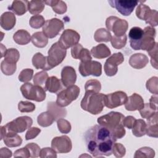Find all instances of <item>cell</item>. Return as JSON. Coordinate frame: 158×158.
Listing matches in <instances>:
<instances>
[{"label":"cell","mask_w":158,"mask_h":158,"mask_svg":"<svg viewBox=\"0 0 158 158\" xmlns=\"http://www.w3.org/2000/svg\"><path fill=\"white\" fill-rule=\"evenodd\" d=\"M87 151L94 157L109 156L117 139L107 128L99 125L90 127L84 135Z\"/></svg>","instance_id":"1"},{"label":"cell","mask_w":158,"mask_h":158,"mask_svg":"<svg viewBox=\"0 0 158 158\" xmlns=\"http://www.w3.org/2000/svg\"><path fill=\"white\" fill-rule=\"evenodd\" d=\"M124 117L122 113L113 111L99 117L97 122L100 125L109 129L117 139L122 138L125 135L126 131L122 124Z\"/></svg>","instance_id":"2"},{"label":"cell","mask_w":158,"mask_h":158,"mask_svg":"<svg viewBox=\"0 0 158 158\" xmlns=\"http://www.w3.org/2000/svg\"><path fill=\"white\" fill-rule=\"evenodd\" d=\"M105 94L93 91H86L83 96L80 106L83 110H86L93 115L101 113L104 105Z\"/></svg>","instance_id":"3"},{"label":"cell","mask_w":158,"mask_h":158,"mask_svg":"<svg viewBox=\"0 0 158 158\" xmlns=\"http://www.w3.org/2000/svg\"><path fill=\"white\" fill-rule=\"evenodd\" d=\"M33 124V120L28 116H21L7 123L4 126L0 127L1 139H3L4 135L7 132L22 133L27 129L30 128Z\"/></svg>","instance_id":"4"},{"label":"cell","mask_w":158,"mask_h":158,"mask_svg":"<svg viewBox=\"0 0 158 158\" xmlns=\"http://www.w3.org/2000/svg\"><path fill=\"white\" fill-rule=\"evenodd\" d=\"M20 91L23 96L27 99L42 102L46 98L45 89L38 85H33L30 83H25L20 87Z\"/></svg>","instance_id":"5"},{"label":"cell","mask_w":158,"mask_h":158,"mask_svg":"<svg viewBox=\"0 0 158 158\" xmlns=\"http://www.w3.org/2000/svg\"><path fill=\"white\" fill-rule=\"evenodd\" d=\"M80 88L75 85L67 87L60 91L57 95L56 103L58 106L64 107L77 99L80 94Z\"/></svg>","instance_id":"6"},{"label":"cell","mask_w":158,"mask_h":158,"mask_svg":"<svg viewBox=\"0 0 158 158\" xmlns=\"http://www.w3.org/2000/svg\"><path fill=\"white\" fill-rule=\"evenodd\" d=\"M48 54V62L49 65L52 69L57 66L64 60L67 54V49L57 41L51 46Z\"/></svg>","instance_id":"7"},{"label":"cell","mask_w":158,"mask_h":158,"mask_svg":"<svg viewBox=\"0 0 158 158\" xmlns=\"http://www.w3.org/2000/svg\"><path fill=\"white\" fill-rule=\"evenodd\" d=\"M106 26L107 30L112 31L115 36H120L125 34L128 28V23L124 19L110 16L106 20Z\"/></svg>","instance_id":"8"},{"label":"cell","mask_w":158,"mask_h":158,"mask_svg":"<svg viewBox=\"0 0 158 158\" xmlns=\"http://www.w3.org/2000/svg\"><path fill=\"white\" fill-rule=\"evenodd\" d=\"M78 70L83 77L93 75L99 77L102 74V65L100 62L95 60L80 62Z\"/></svg>","instance_id":"9"},{"label":"cell","mask_w":158,"mask_h":158,"mask_svg":"<svg viewBox=\"0 0 158 158\" xmlns=\"http://www.w3.org/2000/svg\"><path fill=\"white\" fill-rule=\"evenodd\" d=\"M108 2L112 7L115 8L124 16L130 15L138 4V1L133 0H109Z\"/></svg>","instance_id":"10"},{"label":"cell","mask_w":158,"mask_h":158,"mask_svg":"<svg viewBox=\"0 0 158 158\" xmlns=\"http://www.w3.org/2000/svg\"><path fill=\"white\" fill-rule=\"evenodd\" d=\"M64 28V24L61 20L57 18H53L45 22L43 27V33L48 38H53L56 37Z\"/></svg>","instance_id":"11"},{"label":"cell","mask_w":158,"mask_h":158,"mask_svg":"<svg viewBox=\"0 0 158 158\" xmlns=\"http://www.w3.org/2000/svg\"><path fill=\"white\" fill-rule=\"evenodd\" d=\"M123 61V55L120 52L114 53L109 57L104 65V69L106 75L109 77L114 76L118 71L117 66Z\"/></svg>","instance_id":"12"},{"label":"cell","mask_w":158,"mask_h":158,"mask_svg":"<svg viewBox=\"0 0 158 158\" xmlns=\"http://www.w3.org/2000/svg\"><path fill=\"white\" fill-rule=\"evenodd\" d=\"M128 96L122 91H117L110 94H105L104 105L109 109H114L125 104Z\"/></svg>","instance_id":"13"},{"label":"cell","mask_w":158,"mask_h":158,"mask_svg":"<svg viewBox=\"0 0 158 158\" xmlns=\"http://www.w3.org/2000/svg\"><path fill=\"white\" fill-rule=\"evenodd\" d=\"M51 148L57 153H68L72 148L71 139L65 135L55 137L51 141Z\"/></svg>","instance_id":"14"},{"label":"cell","mask_w":158,"mask_h":158,"mask_svg":"<svg viewBox=\"0 0 158 158\" xmlns=\"http://www.w3.org/2000/svg\"><path fill=\"white\" fill-rule=\"evenodd\" d=\"M80 39L79 33L74 30H65L59 40V43L65 48L68 49L78 44Z\"/></svg>","instance_id":"15"},{"label":"cell","mask_w":158,"mask_h":158,"mask_svg":"<svg viewBox=\"0 0 158 158\" xmlns=\"http://www.w3.org/2000/svg\"><path fill=\"white\" fill-rule=\"evenodd\" d=\"M143 31L144 34L141 43L140 49L148 51L154 48L156 43L154 40L156 31L154 27L148 26L144 28Z\"/></svg>","instance_id":"16"},{"label":"cell","mask_w":158,"mask_h":158,"mask_svg":"<svg viewBox=\"0 0 158 158\" xmlns=\"http://www.w3.org/2000/svg\"><path fill=\"white\" fill-rule=\"evenodd\" d=\"M143 34V30L138 27H133L130 30L128 33L130 44L131 48L134 50H140Z\"/></svg>","instance_id":"17"},{"label":"cell","mask_w":158,"mask_h":158,"mask_svg":"<svg viewBox=\"0 0 158 158\" xmlns=\"http://www.w3.org/2000/svg\"><path fill=\"white\" fill-rule=\"evenodd\" d=\"M77 80V73L74 68L71 66H65L61 71V81L65 87L74 85Z\"/></svg>","instance_id":"18"},{"label":"cell","mask_w":158,"mask_h":158,"mask_svg":"<svg viewBox=\"0 0 158 158\" xmlns=\"http://www.w3.org/2000/svg\"><path fill=\"white\" fill-rule=\"evenodd\" d=\"M144 106L143 98L137 93H133L127 98L125 104V108L129 111L141 110Z\"/></svg>","instance_id":"19"},{"label":"cell","mask_w":158,"mask_h":158,"mask_svg":"<svg viewBox=\"0 0 158 158\" xmlns=\"http://www.w3.org/2000/svg\"><path fill=\"white\" fill-rule=\"evenodd\" d=\"M71 54L73 58L80 59L81 62H86L92 59L91 52L86 48H83L81 44H77L71 49Z\"/></svg>","instance_id":"20"},{"label":"cell","mask_w":158,"mask_h":158,"mask_svg":"<svg viewBox=\"0 0 158 158\" xmlns=\"http://www.w3.org/2000/svg\"><path fill=\"white\" fill-rule=\"evenodd\" d=\"M149 59L146 55L142 53L132 54L129 59V64L136 69H141L148 64Z\"/></svg>","instance_id":"21"},{"label":"cell","mask_w":158,"mask_h":158,"mask_svg":"<svg viewBox=\"0 0 158 158\" xmlns=\"http://www.w3.org/2000/svg\"><path fill=\"white\" fill-rule=\"evenodd\" d=\"M16 18L15 14L11 12H4L0 17L1 27L5 30H10L15 25Z\"/></svg>","instance_id":"22"},{"label":"cell","mask_w":158,"mask_h":158,"mask_svg":"<svg viewBox=\"0 0 158 158\" xmlns=\"http://www.w3.org/2000/svg\"><path fill=\"white\" fill-rule=\"evenodd\" d=\"M47 110L53 116L54 121H57L59 118L65 117L67 115V110L58 106L54 102H49L48 103Z\"/></svg>","instance_id":"23"},{"label":"cell","mask_w":158,"mask_h":158,"mask_svg":"<svg viewBox=\"0 0 158 158\" xmlns=\"http://www.w3.org/2000/svg\"><path fill=\"white\" fill-rule=\"evenodd\" d=\"M157 111L154 113L151 117L147 118L148 123H146V134L150 137L157 138L158 134V120H157Z\"/></svg>","instance_id":"24"},{"label":"cell","mask_w":158,"mask_h":158,"mask_svg":"<svg viewBox=\"0 0 158 158\" xmlns=\"http://www.w3.org/2000/svg\"><path fill=\"white\" fill-rule=\"evenodd\" d=\"M32 64L36 69H43V70L52 69L48 64L47 57L40 52H37L33 56Z\"/></svg>","instance_id":"25"},{"label":"cell","mask_w":158,"mask_h":158,"mask_svg":"<svg viewBox=\"0 0 158 158\" xmlns=\"http://www.w3.org/2000/svg\"><path fill=\"white\" fill-rule=\"evenodd\" d=\"M90 52L93 57L99 59L107 57L111 54L110 49L103 43L93 47L91 49Z\"/></svg>","instance_id":"26"},{"label":"cell","mask_w":158,"mask_h":158,"mask_svg":"<svg viewBox=\"0 0 158 158\" xmlns=\"http://www.w3.org/2000/svg\"><path fill=\"white\" fill-rule=\"evenodd\" d=\"M28 1L15 0L8 7V9L17 15H22L28 10Z\"/></svg>","instance_id":"27"},{"label":"cell","mask_w":158,"mask_h":158,"mask_svg":"<svg viewBox=\"0 0 158 158\" xmlns=\"http://www.w3.org/2000/svg\"><path fill=\"white\" fill-rule=\"evenodd\" d=\"M62 81L55 76L48 77L46 80L44 89L50 93H56L62 88Z\"/></svg>","instance_id":"28"},{"label":"cell","mask_w":158,"mask_h":158,"mask_svg":"<svg viewBox=\"0 0 158 158\" xmlns=\"http://www.w3.org/2000/svg\"><path fill=\"white\" fill-rule=\"evenodd\" d=\"M5 144L10 148L17 147L22 144V139L17 133L7 132L4 134L3 139Z\"/></svg>","instance_id":"29"},{"label":"cell","mask_w":158,"mask_h":158,"mask_svg":"<svg viewBox=\"0 0 158 158\" xmlns=\"http://www.w3.org/2000/svg\"><path fill=\"white\" fill-rule=\"evenodd\" d=\"M44 3L51 6L53 11L58 14H63L67 12V7L66 3L61 0L44 1Z\"/></svg>","instance_id":"30"},{"label":"cell","mask_w":158,"mask_h":158,"mask_svg":"<svg viewBox=\"0 0 158 158\" xmlns=\"http://www.w3.org/2000/svg\"><path fill=\"white\" fill-rule=\"evenodd\" d=\"M30 33L25 30H19L13 35L14 41L19 45H25L31 41Z\"/></svg>","instance_id":"31"},{"label":"cell","mask_w":158,"mask_h":158,"mask_svg":"<svg viewBox=\"0 0 158 158\" xmlns=\"http://www.w3.org/2000/svg\"><path fill=\"white\" fill-rule=\"evenodd\" d=\"M31 41L35 46L42 48L48 44V38L43 33V31H38L32 35Z\"/></svg>","instance_id":"32"},{"label":"cell","mask_w":158,"mask_h":158,"mask_svg":"<svg viewBox=\"0 0 158 158\" xmlns=\"http://www.w3.org/2000/svg\"><path fill=\"white\" fill-rule=\"evenodd\" d=\"M44 1L33 0L28 1V10L30 14L33 15H38L43 12L44 9Z\"/></svg>","instance_id":"33"},{"label":"cell","mask_w":158,"mask_h":158,"mask_svg":"<svg viewBox=\"0 0 158 158\" xmlns=\"http://www.w3.org/2000/svg\"><path fill=\"white\" fill-rule=\"evenodd\" d=\"M146 123L143 119L136 120L135 123L132 127L133 135L136 137H141L146 135Z\"/></svg>","instance_id":"34"},{"label":"cell","mask_w":158,"mask_h":158,"mask_svg":"<svg viewBox=\"0 0 158 158\" xmlns=\"http://www.w3.org/2000/svg\"><path fill=\"white\" fill-rule=\"evenodd\" d=\"M152 9L144 4H139L136 9V15L140 20H144L145 22L149 19L151 13Z\"/></svg>","instance_id":"35"},{"label":"cell","mask_w":158,"mask_h":158,"mask_svg":"<svg viewBox=\"0 0 158 158\" xmlns=\"http://www.w3.org/2000/svg\"><path fill=\"white\" fill-rule=\"evenodd\" d=\"M54 121V118L53 116L48 111L41 113L37 118L38 125L43 127H47L51 125Z\"/></svg>","instance_id":"36"},{"label":"cell","mask_w":158,"mask_h":158,"mask_svg":"<svg viewBox=\"0 0 158 158\" xmlns=\"http://www.w3.org/2000/svg\"><path fill=\"white\" fill-rule=\"evenodd\" d=\"M112 35L110 31L104 28L96 30L94 34V38L96 42H108L110 41Z\"/></svg>","instance_id":"37"},{"label":"cell","mask_w":158,"mask_h":158,"mask_svg":"<svg viewBox=\"0 0 158 158\" xmlns=\"http://www.w3.org/2000/svg\"><path fill=\"white\" fill-rule=\"evenodd\" d=\"M19 58V52L15 48H10L7 49L4 55V60L10 64H16Z\"/></svg>","instance_id":"38"},{"label":"cell","mask_w":158,"mask_h":158,"mask_svg":"<svg viewBox=\"0 0 158 158\" xmlns=\"http://www.w3.org/2000/svg\"><path fill=\"white\" fill-rule=\"evenodd\" d=\"M155 156V151L149 147H143L136 150L134 157L135 158H152Z\"/></svg>","instance_id":"39"},{"label":"cell","mask_w":158,"mask_h":158,"mask_svg":"<svg viewBox=\"0 0 158 158\" xmlns=\"http://www.w3.org/2000/svg\"><path fill=\"white\" fill-rule=\"evenodd\" d=\"M127 36L125 34L122 36H112L110 39V43L114 48L115 49H122L127 44Z\"/></svg>","instance_id":"40"},{"label":"cell","mask_w":158,"mask_h":158,"mask_svg":"<svg viewBox=\"0 0 158 158\" xmlns=\"http://www.w3.org/2000/svg\"><path fill=\"white\" fill-rule=\"evenodd\" d=\"M48 78V74L45 70L37 72L33 77V83L35 85H38L43 87L44 89L45 84Z\"/></svg>","instance_id":"41"},{"label":"cell","mask_w":158,"mask_h":158,"mask_svg":"<svg viewBox=\"0 0 158 158\" xmlns=\"http://www.w3.org/2000/svg\"><path fill=\"white\" fill-rule=\"evenodd\" d=\"M85 92L93 91L94 93H99L101 89V85L99 81L96 79H91L88 80L85 85Z\"/></svg>","instance_id":"42"},{"label":"cell","mask_w":158,"mask_h":158,"mask_svg":"<svg viewBox=\"0 0 158 158\" xmlns=\"http://www.w3.org/2000/svg\"><path fill=\"white\" fill-rule=\"evenodd\" d=\"M16 64H10L4 60L1 62V70L2 72L6 75H12L16 71Z\"/></svg>","instance_id":"43"},{"label":"cell","mask_w":158,"mask_h":158,"mask_svg":"<svg viewBox=\"0 0 158 158\" xmlns=\"http://www.w3.org/2000/svg\"><path fill=\"white\" fill-rule=\"evenodd\" d=\"M44 23V18L41 15H33L29 20V25L31 28L35 29H38L41 27H43Z\"/></svg>","instance_id":"44"},{"label":"cell","mask_w":158,"mask_h":158,"mask_svg":"<svg viewBox=\"0 0 158 158\" xmlns=\"http://www.w3.org/2000/svg\"><path fill=\"white\" fill-rule=\"evenodd\" d=\"M147 89L154 94H158V78L157 77H152L149 78L146 83Z\"/></svg>","instance_id":"45"},{"label":"cell","mask_w":158,"mask_h":158,"mask_svg":"<svg viewBox=\"0 0 158 158\" xmlns=\"http://www.w3.org/2000/svg\"><path fill=\"white\" fill-rule=\"evenodd\" d=\"M57 125L58 130L62 133L67 134L71 131L72 127L70 123L64 118H59L57 121Z\"/></svg>","instance_id":"46"},{"label":"cell","mask_w":158,"mask_h":158,"mask_svg":"<svg viewBox=\"0 0 158 158\" xmlns=\"http://www.w3.org/2000/svg\"><path fill=\"white\" fill-rule=\"evenodd\" d=\"M33 75V70L31 69H25L22 70L19 75V80L21 82L28 83L30 81Z\"/></svg>","instance_id":"47"},{"label":"cell","mask_w":158,"mask_h":158,"mask_svg":"<svg viewBox=\"0 0 158 158\" xmlns=\"http://www.w3.org/2000/svg\"><path fill=\"white\" fill-rule=\"evenodd\" d=\"M35 105L29 101H20L18 109L20 112H31L35 110Z\"/></svg>","instance_id":"48"},{"label":"cell","mask_w":158,"mask_h":158,"mask_svg":"<svg viewBox=\"0 0 158 158\" xmlns=\"http://www.w3.org/2000/svg\"><path fill=\"white\" fill-rule=\"evenodd\" d=\"M139 114L141 116L142 118H149V117H151L152 115L154 114V113L156 112H157V110L153 109L149 103H146L144 104V107L139 110Z\"/></svg>","instance_id":"49"},{"label":"cell","mask_w":158,"mask_h":158,"mask_svg":"<svg viewBox=\"0 0 158 158\" xmlns=\"http://www.w3.org/2000/svg\"><path fill=\"white\" fill-rule=\"evenodd\" d=\"M112 152L116 157H122L125 155L126 149L125 146L121 143H114Z\"/></svg>","instance_id":"50"},{"label":"cell","mask_w":158,"mask_h":158,"mask_svg":"<svg viewBox=\"0 0 158 158\" xmlns=\"http://www.w3.org/2000/svg\"><path fill=\"white\" fill-rule=\"evenodd\" d=\"M157 46L158 43H156L154 48L147 51L149 56L151 57V65L156 69H157Z\"/></svg>","instance_id":"51"},{"label":"cell","mask_w":158,"mask_h":158,"mask_svg":"<svg viewBox=\"0 0 158 158\" xmlns=\"http://www.w3.org/2000/svg\"><path fill=\"white\" fill-rule=\"evenodd\" d=\"M29 150L30 154V157H38L40 156V146L34 143H28L25 146Z\"/></svg>","instance_id":"52"},{"label":"cell","mask_w":158,"mask_h":158,"mask_svg":"<svg viewBox=\"0 0 158 158\" xmlns=\"http://www.w3.org/2000/svg\"><path fill=\"white\" fill-rule=\"evenodd\" d=\"M56 152L51 148H44L40 150V157L41 158L46 157H57Z\"/></svg>","instance_id":"53"},{"label":"cell","mask_w":158,"mask_h":158,"mask_svg":"<svg viewBox=\"0 0 158 158\" xmlns=\"http://www.w3.org/2000/svg\"><path fill=\"white\" fill-rule=\"evenodd\" d=\"M41 132V130L38 127H30L25 135L26 140L32 139L36 138Z\"/></svg>","instance_id":"54"},{"label":"cell","mask_w":158,"mask_h":158,"mask_svg":"<svg viewBox=\"0 0 158 158\" xmlns=\"http://www.w3.org/2000/svg\"><path fill=\"white\" fill-rule=\"evenodd\" d=\"M157 21H158L157 11L156 10H152L150 17L146 21V23L147 24H149L151 27H156L158 25Z\"/></svg>","instance_id":"55"},{"label":"cell","mask_w":158,"mask_h":158,"mask_svg":"<svg viewBox=\"0 0 158 158\" xmlns=\"http://www.w3.org/2000/svg\"><path fill=\"white\" fill-rule=\"evenodd\" d=\"M14 156L15 157H25V158H28L30 157V154L29 152L28 149L25 146L24 148H22L21 149H17L14 152Z\"/></svg>","instance_id":"56"},{"label":"cell","mask_w":158,"mask_h":158,"mask_svg":"<svg viewBox=\"0 0 158 158\" xmlns=\"http://www.w3.org/2000/svg\"><path fill=\"white\" fill-rule=\"evenodd\" d=\"M136 121V118L131 115L124 117L122 120V124L124 127H127L128 129H131L133 127Z\"/></svg>","instance_id":"57"},{"label":"cell","mask_w":158,"mask_h":158,"mask_svg":"<svg viewBox=\"0 0 158 158\" xmlns=\"http://www.w3.org/2000/svg\"><path fill=\"white\" fill-rule=\"evenodd\" d=\"M12 156V151L7 148H2L0 149L1 158H9Z\"/></svg>","instance_id":"58"},{"label":"cell","mask_w":158,"mask_h":158,"mask_svg":"<svg viewBox=\"0 0 158 158\" xmlns=\"http://www.w3.org/2000/svg\"><path fill=\"white\" fill-rule=\"evenodd\" d=\"M149 105L157 110V94L152 95L149 99Z\"/></svg>","instance_id":"59"}]
</instances>
